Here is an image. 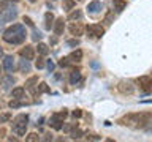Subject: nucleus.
<instances>
[{
    "label": "nucleus",
    "mask_w": 152,
    "mask_h": 142,
    "mask_svg": "<svg viewBox=\"0 0 152 142\" xmlns=\"http://www.w3.org/2000/svg\"><path fill=\"white\" fill-rule=\"evenodd\" d=\"M70 134H71V139H79V137L83 136V131H81V130H78V128H75V130L71 131Z\"/></svg>",
    "instance_id": "obj_25"
},
{
    "label": "nucleus",
    "mask_w": 152,
    "mask_h": 142,
    "mask_svg": "<svg viewBox=\"0 0 152 142\" xmlns=\"http://www.w3.org/2000/svg\"><path fill=\"white\" fill-rule=\"evenodd\" d=\"M87 33L92 38H102L104 33V28L100 24H92V25H87Z\"/></svg>",
    "instance_id": "obj_4"
},
{
    "label": "nucleus",
    "mask_w": 152,
    "mask_h": 142,
    "mask_svg": "<svg viewBox=\"0 0 152 142\" xmlns=\"http://www.w3.org/2000/svg\"><path fill=\"white\" fill-rule=\"evenodd\" d=\"M79 79H81L79 70H73V71H71V74H70V84L75 85L76 82H79Z\"/></svg>",
    "instance_id": "obj_17"
},
{
    "label": "nucleus",
    "mask_w": 152,
    "mask_h": 142,
    "mask_svg": "<svg viewBox=\"0 0 152 142\" xmlns=\"http://www.w3.org/2000/svg\"><path fill=\"white\" fill-rule=\"evenodd\" d=\"M146 130H147V131H149L151 134H152V122H149V125L146 126Z\"/></svg>",
    "instance_id": "obj_39"
},
{
    "label": "nucleus",
    "mask_w": 152,
    "mask_h": 142,
    "mask_svg": "<svg viewBox=\"0 0 152 142\" xmlns=\"http://www.w3.org/2000/svg\"><path fill=\"white\" fill-rule=\"evenodd\" d=\"M125 7H127V2H124V0H114L113 2V8L116 9L117 13H121L122 9H125Z\"/></svg>",
    "instance_id": "obj_16"
},
{
    "label": "nucleus",
    "mask_w": 152,
    "mask_h": 142,
    "mask_svg": "<svg viewBox=\"0 0 152 142\" xmlns=\"http://www.w3.org/2000/svg\"><path fill=\"white\" fill-rule=\"evenodd\" d=\"M0 76H2V66H0Z\"/></svg>",
    "instance_id": "obj_44"
},
{
    "label": "nucleus",
    "mask_w": 152,
    "mask_h": 142,
    "mask_svg": "<svg viewBox=\"0 0 152 142\" xmlns=\"http://www.w3.org/2000/svg\"><path fill=\"white\" fill-rule=\"evenodd\" d=\"M3 68L8 71V73H13V70H14V59H13V55H7L3 59Z\"/></svg>",
    "instance_id": "obj_11"
},
{
    "label": "nucleus",
    "mask_w": 152,
    "mask_h": 142,
    "mask_svg": "<svg viewBox=\"0 0 152 142\" xmlns=\"http://www.w3.org/2000/svg\"><path fill=\"white\" fill-rule=\"evenodd\" d=\"M75 128H78V123H70V125H65V126H64V131L71 133V131L75 130Z\"/></svg>",
    "instance_id": "obj_27"
},
{
    "label": "nucleus",
    "mask_w": 152,
    "mask_h": 142,
    "mask_svg": "<svg viewBox=\"0 0 152 142\" xmlns=\"http://www.w3.org/2000/svg\"><path fill=\"white\" fill-rule=\"evenodd\" d=\"M81 17H83V13H81V9H73V11L68 14V21H79Z\"/></svg>",
    "instance_id": "obj_19"
},
{
    "label": "nucleus",
    "mask_w": 152,
    "mask_h": 142,
    "mask_svg": "<svg viewBox=\"0 0 152 142\" xmlns=\"http://www.w3.org/2000/svg\"><path fill=\"white\" fill-rule=\"evenodd\" d=\"M100 9H102V3H100L98 0H94V2H90L87 5V11L89 13H97V11H100Z\"/></svg>",
    "instance_id": "obj_14"
},
{
    "label": "nucleus",
    "mask_w": 152,
    "mask_h": 142,
    "mask_svg": "<svg viewBox=\"0 0 152 142\" xmlns=\"http://www.w3.org/2000/svg\"><path fill=\"white\" fill-rule=\"evenodd\" d=\"M18 17V9L16 8H11V7H7L0 11V21L2 22H11Z\"/></svg>",
    "instance_id": "obj_3"
},
{
    "label": "nucleus",
    "mask_w": 152,
    "mask_h": 142,
    "mask_svg": "<svg viewBox=\"0 0 152 142\" xmlns=\"http://www.w3.org/2000/svg\"><path fill=\"white\" fill-rule=\"evenodd\" d=\"M0 3H2V5H5V0H0Z\"/></svg>",
    "instance_id": "obj_43"
},
{
    "label": "nucleus",
    "mask_w": 152,
    "mask_h": 142,
    "mask_svg": "<svg viewBox=\"0 0 152 142\" xmlns=\"http://www.w3.org/2000/svg\"><path fill=\"white\" fill-rule=\"evenodd\" d=\"M28 2H32V3H33V2H37V0H28Z\"/></svg>",
    "instance_id": "obj_45"
},
{
    "label": "nucleus",
    "mask_w": 152,
    "mask_h": 142,
    "mask_svg": "<svg viewBox=\"0 0 152 142\" xmlns=\"http://www.w3.org/2000/svg\"><path fill=\"white\" fill-rule=\"evenodd\" d=\"M41 92H49V88H48V85H46L45 82H41V84H40V87H38V90H37L35 93H38V95H40Z\"/></svg>",
    "instance_id": "obj_28"
},
{
    "label": "nucleus",
    "mask_w": 152,
    "mask_h": 142,
    "mask_svg": "<svg viewBox=\"0 0 152 142\" xmlns=\"http://www.w3.org/2000/svg\"><path fill=\"white\" fill-rule=\"evenodd\" d=\"M37 49H38V54H40V55H48V54H49V47H48L45 43H38Z\"/></svg>",
    "instance_id": "obj_21"
},
{
    "label": "nucleus",
    "mask_w": 152,
    "mask_h": 142,
    "mask_svg": "<svg viewBox=\"0 0 152 142\" xmlns=\"http://www.w3.org/2000/svg\"><path fill=\"white\" fill-rule=\"evenodd\" d=\"M10 118H11V114L10 112H3V114H0V123H7Z\"/></svg>",
    "instance_id": "obj_26"
},
{
    "label": "nucleus",
    "mask_w": 152,
    "mask_h": 142,
    "mask_svg": "<svg viewBox=\"0 0 152 142\" xmlns=\"http://www.w3.org/2000/svg\"><path fill=\"white\" fill-rule=\"evenodd\" d=\"M27 125H28V115L27 114H19V115L14 117V120L11 123L13 133L16 136H24L26 134V130H27Z\"/></svg>",
    "instance_id": "obj_2"
},
{
    "label": "nucleus",
    "mask_w": 152,
    "mask_h": 142,
    "mask_svg": "<svg viewBox=\"0 0 152 142\" xmlns=\"http://www.w3.org/2000/svg\"><path fill=\"white\" fill-rule=\"evenodd\" d=\"M21 106H22V103L19 101L18 98H14L13 101H10V107H11V109H13V107H21Z\"/></svg>",
    "instance_id": "obj_29"
},
{
    "label": "nucleus",
    "mask_w": 152,
    "mask_h": 142,
    "mask_svg": "<svg viewBox=\"0 0 152 142\" xmlns=\"http://www.w3.org/2000/svg\"><path fill=\"white\" fill-rule=\"evenodd\" d=\"M68 59L71 60V62H81V59H83V51H73V52H71V54H70V57H68Z\"/></svg>",
    "instance_id": "obj_20"
},
{
    "label": "nucleus",
    "mask_w": 152,
    "mask_h": 142,
    "mask_svg": "<svg viewBox=\"0 0 152 142\" xmlns=\"http://www.w3.org/2000/svg\"><path fill=\"white\" fill-rule=\"evenodd\" d=\"M76 2L75 0H64V9H73Z\"/></svg>",
    "instance_id": "obj_23"
},
{
    "label": "nucleus",
    "mask_w": 152,
    "mask_h": 142,
    "mask_svg": "<svg viewBox=\"0 0 152 142\" xmlns=\"http://www.w3.org/2000/svg\"><path fill=\"white\" fill-rule=\"evenodd\" d=\"M24 22H26L28 27H35V24L32 22V19H30V17H27V16H24Z\"/></svg>",
    "instance_id": "obj_32"
},
{
    "label": "nucleus",
    "mask_w": 152,
    "mask_h": 142,
    "mask_svg": "<svg viewBox=\"0 0 152 142\" xmlns=\"http://www.w3.org/2000/svg\"><path fill=\"white\" fill-rule=\"evenodd\" d=\"M5 2H18V0H5Z\"/></svg>",
    "instance_id": "obj_42"
},
{
    "label": "nucleus",
    "mask_w": 152,
    "mask_h": 142,
    "mask_svg": "<svg viewBox=\"0 0 152 142\" xmlns=\"http://www.w3.org/2000/svg\"><path fill=\"white\" fill-rule=\"evenodd\" d=\"M117 88L122 95H132L133 92H135V87H133V84L130 82V80H121L119 85H117Z\"/></svg>",
    "instance_id": "obj_5"
},
{
    "label": "nucleus",
    "mask_w": 152,
    "mask_h": 142,
    "mask_svg": "<svg viewBox=\"0 0 152 142\" xmlns=\"http://www.w3.org/2000/svg\"><path fill=\"white\" fill-rule=\"evenodd\" d=\"M73 115H75L76 118H79L81 115H83V112H81V111H79V109H76V111H73Z\"/></svg>",
    "instance_id": "obj_37"
},
{
    "label": "nucleus",
    "mask_w": 152,
    "mask_h": 142,
    "mask_svg": "<svg viewBox=\"0 0 152 142\" xmlns=\"http://www.w3.org/2000/svg\"><path fill=\"white\" fill-rule=\"evenodd\" d=\"M87 139H89V141H100V136H97V134H90V136H87Z\"/></svg>",
    "instance_id": "obj_35"
},
{
    "label": "nucleus",
    "mask_w": 152,
    "mask_h": 142,
    "mask_svg": "<svg viewBox=\"0 0 152 142\" xmlns=\"http://www.w3.org/2000/svg\"><path fill=\"white\" fill-rule=\"evenodd\" d=\"M70 59H60V62H59V65L60 66H68L70 65V62H68Z\"/></svg>",
    "instance_id": "obj_33"
},
{
    "label": "nucleus",
    "mask_w": 152,
    "mask_h": 142,
    "mask_svg": "<svg viewBox=\"0 0 152 142\" xmlns=\"http://www.w3.org/2000/svg\"><path fill=\"white\" fill-rule=\"evenodd\" d=\"M35 82H37V78H30V79H28L27 82H26V85H27L28 88H32V87H33V84H35Z\"/></svg>",
    "instance_id": "obj_31"
},
{
    "label": "nucleus",
    "mask_w": 152,
    "mask_h": 142,
    "mask_svg": "<svg viewBox=\"0 0 152 142\" xmlns=\"http://www.w3.org/2000/svg\"><path fill=\"white\" fill-rule=\"evenodd\" d=\"M26 141H28V142H37V141H40V136H38L37 133H30V134L26 137Z\"/></svg>",
    "instance_id": "obj_24"
},
{
    "label": "nucleus",
    "mask_w": 152,
    "mask_h": 142,
    "mask_svg": "<svg viewBox=\"0 0 152 142\" xmlns=\"http://www.w3.org/2000/svg\"><path fill=\"white\" fill-rule=\"evenodd\" d=\"M68 44H70V46H78V44H79V41H78V40H70V41H68Z\"/></svg>",
    "instance_id": "obj_38"
},
{
    "label": "nucleus",
    "mask_w": 152,
    "mask_h": 142,
    "mask_svg": "<svg viewBox=\"0 0 152 142\" xmlns=\"http://www.w3.org/2000/svg\"><path fill=\"white\" fill-rule=\"evenodd\" d=\"M64 28H65L64 19H56L54 25H52V30H54L56 35H62V33H64Z\"/></svg>",
    "instance_id": "obj_12"
},
{
    "label": "nucleus",
    "mask_w": 152,
    "mask_h": 142,
    "mask_svg": "<svg viewBox=\"0 0 152 142\" xmlns=\"http://www.w3.org/2000/svg\"><path fill=\"white\" fill-rule=\"evenodd\" d=\"M138 84H140V88L142 92H151L152 90V78H149V76H141L138 79Z\"/></svg>",
    "instance_id": "obj_7"
},
{
    "label": "nucleus",
    "mask_w": 152,
    "mask_h": 142,
    "mask_svg": "<svg viewBox=\"0 0 152 142\" xmlns=\"http://www.w3.org/2000/svg\"><path fill=\"white\" fill-rule=\"evenodd\" d=\"M152 120V115L149 112H141L138 114V120H136V128H146L149 125V122Z\"/></svg>",
    "instance_id": "obj_6"
},
{
    "label": "nucleus",
    "mask_w": 152,
    "mask_h": 142,
    "mask_svg": "<svg viewBox=\"0 0 152 142\" xmlns=\"http://www.w3.org/2000/svg\"><path fill=\"white\" fill-rule=\"evenodd\" d=\"M54 22H56L54 14H52L51 11H48V13L45 14V27L48 28V30H51V27L54 25Z\"/></svg>",
    "instance_id": "obj_13"
},
{
    "label": "nucleus",
    "mask_w": 152,
    "mask_h": 142,
    "mask_svg": "<svg viewBox=\"0 0 152 142\" xmlns=\"http://www.w3.org/2000/svg\"><path fill=\"white\" fill-rule=\"evenodd\" d=\"M49 125L54 128V130H62V128H64V118L57 117L54 114V115L51 117V120H49Z\"/></svg>",
    "instance_id": "obj_10"
},
{
    "label": "nucleus",
    "mask_w": 152,
    "mask_h": 142,
    "mask_svg": "<svg viewBox=\"0 0 152 142\" xmlns=\"http://www.w3.org/2000/svg\"><path fill=\"white\" fill-rule=\"evenodd\" d=\"M3 57V51H2V47H0V59Z\"/></svg>",
    "instance_id": "obj_41"
},
{
    "label": "nucleus",
    "mask_w": 152,
    "mask_h": 142,
    "mask_svg": "<svg viewBox=\"0 0 152 142\" xmlns=\"http://www.w3.org/2000/svg\"><path fill=\"white\" fill-rule=\"evenodd\" d=\"M35 66H37V68H38V70H41V68H45V60H43V59H41V57H40V59H38V60L35 62Z\"/></svg>",
    "instance_id": "obj_30"
},
{
    "label": "nucleus",
    "mask_w": 152,
    "mask_h": 142,
    "mask_svg": "<svg viewBox=\"0 0 152 142\" xmlns=\"http://www.w3.org/2000/svg\"><path fill=\"white\" fill-rule=\"evenodd\" d=\"M19 71H21V73H28V71H30V63H28L27 59L19 60Z\"/></svg>",
    "instance_id": "obj_15"
},
{
    "label": "nucleus",
    "mask_w": 152,
    "mask_h": 142,
    "mask_svg": "<svg viewBox=\"0 0 152 142\" xmlns=\"http://www.w3.org/2000/svg\"><path fill=\"white\" fill-rule=\"evenodd\" d=\"M26 36L27 32L22 24H13L11 27H8L3 32V41L10 43V44H21L26 41Z\"/></svg>",
    "instance_id": "obj_1"
},
{
    "label": "nucleus",
    "mask_w": 152,
    "mask_h": 142,
    "mask_svg": "<svg viewBox=\"0 0 152 142\" xmlns=\"http://www.w3.org/2000/svg\"><path fill=\"white\" fill-rule=\"evenodd\" d=\"M19 54H21L22 59H27V60H33V59H35V49H33L32 46H24Z\"/></svg>",
    "instance_id": "obj_8"
},
{
    "label": "nucleus",
    "mask_w": 152,
    "mask_h": 142,
    "mask_svg": "<svg viewBox=\"0 0 152 142\" xmlns=\"http://www.w3.org/2000/svg\"><path fill=\"white\" fill-rule=\"evenodd\" d=\"M2 84H3V88H8L11 84H14V78L13 76H7V78L2 79Z\"/></svg>",
    "instance_id": "obj_22"
},
{
    "label": "nucleus",
    "mask_w": 152,
    "mask_h": 142,
    "mask_svg": "<svg viewBox=\"0 0 152 142\" xmlns=\"http://www.w3.org/2000/svg\"><path fill=\"white\" fill-rule=\"evenodd\" d=\"M40 38H41V33L40 32H33V40H35V41H38V40H40Z\"/></svg>",
    "instance_id": "obj_36"
},
{
    "label": "nucleus",
    "mask_w": 152,
    "mask_h": 142,
    "mask_svg": "<svg viewBox=\"0 0 152 142\" xmlns=\"http://www.w3.org/2000/svg\"><path fill=\"white\" fill-rule=\"evenodd\" d=\"M111 17H113V11H109V13L106 14V19H104V22H106V24H111Z\"/></svg>",
    "instance_id": "obj_34"
},
{
    "label": "nucleus",
    "mask_w": 152,
    "mask_h": 142,
    "mask_svg": "<svg viewBox=\"0 0 152 142\" xmlns=\"http://www.w3.org/2000/svg\"><path fill=\"white\" fill-rule=\"evenodd\" d=\"M11 95H13V98L21 99V98L24 96V95H26V88H24V87H16V88H13Z\"/></svg>",
    "instance_id": "obj_18"
},
{
    "label": "nucleus",
    "mask_w": 152,
    "mask_h": 142,
    "mask_svg": "<svg viewBox=\"0 0 152 142\" xmlns=\"http://www.w3.org/2000/svg\"><path fill=\"white\" fill-rule=\"evenodd\" d=\"M48 68L52 70V68H54V63H52V62H48Z\"/></svg>",
    "instance_id": "obj_40"
},
{
    "label": "nucleus",
    "mask_w": 152,
    "mask_h": 142,
    "mask_svg": "<svg viewBox=\"0 0 152 142\" xmlns=\"http://www.w3.org/2000/svg\"><path fill=\"white\" fill-rule=\"evenodd\" d=\"M68 30H70V33L73 36H81L84 33V27L81 25L79 22H71L70 27H68Z\"/></svg>",
    "instance_id": "obj_9"
}]
</instances>
